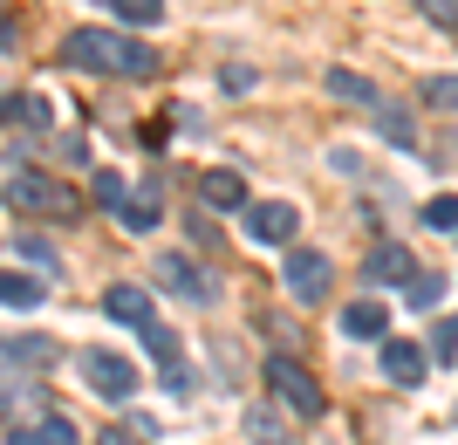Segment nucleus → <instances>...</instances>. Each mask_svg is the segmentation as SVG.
Listing matches in <instances>:
<instances>
[{
  "mask_svg": "<svg viewBox=\"0 0 458 445\" xmlns=\"http://www.w3.org/2000/svg\"><path fill=\"white\" fill-rule=\"evenodd\" d=\"M62 62L82 69V76H157L165 69V56H157L151 41L110 35V28H76V35L62 41Z\"/></svg>",
  "mask_w": 458,
  "mask_h": 445,
  "instance_id": "obj_1",
  "label": "nucleus"
},
{
  "mask_svg": "<svg viewBox=\"0 0 458 445\" xmlns=\"http://www.w3.org/2000/svg\"><path fill=\"white\" fill-rule=\"evenodd\" d=\"M7 206L35 213V219H76L82 213V199L69 185H55L48 172H28V165H7Z\"/></svg>",
  "mask_w": 458,
  "mask_h": 445,
  "instance_id": "obj_2",
  "label": "nucleus"
},
{
  "mask_svg": "<svg viewBox=\"0 0 458 445\" xmlns=\"http://www.w3.org/2000/svg\"><path fill=\"white\" fill-rule=\"evenodd\" d=\"M82 384H89L103 405H131L137 398V364L116 356V349H82Z\"/></svg>",
  "mask_w": 458,
  "mask_h": 445,
  "instance_id": "obj_3",
  "label": "nucleus"
},
{
  "mask_svg": "<svg viewBox=\"0 0 458 445\" xmlns=\"http://www.w3.org/2000/svg\"><path fill=\"white\" fill-rule=\"evenodd\" d=\"M267 390L281 398L287 411H301V418H322V411H328L322 384H315V377H308L294 356H267Z\"/></svg>",
  "mask_w": 458,
  "mask_h": 445,
  "instance_id": "obj_4",
  "label": "nucleus"
},
{
  "mask_svg": "<svg viewBox=\"0 0 458 445\" xmlns=\"http://www.w3.org/2000/svg\"><path fill=\"white\" fill-rule=\"evenodd\" d=\"M281 281H287V295H294L301 309H315V302H328V281H335V268H328V253L294 247V253H287V268H281Z\"/></svg>",
  "mask_w": 458,
  "mask_h": 445,
  "instance_id": "obj_5",
  "label": "nucleus"
},
{
  "mask_svg": "<svg viewBox=\"0 0 458 445\" xmlns=\"http://www.w3.org/2000/svg\"><path fill=\"white\" fill-rule=\"evenodd\" d=\"M294 227H301V213H294L287 199H253L247 206V240L253 247H287Z\"/></svg>",
  "mask_w": 458,
  "mask_h": 445,
  "instance_id": "obj_6",
  "label": "nucleus"
},
{
  "mask_svg": "<svg viewBox=\"0 0 458 445\" xmlns=\"http://www.w3.org/2000/svg\"><path fill=\"white\" fill-rule=\"evenodd\" d=\"M157 281H165V288L172 295H185V302H199V309H206V302H219V288H212L206 281V268H199V261H191V253H157Z\"/></svg>",
  "mask_w": 458,
  "mask_h": 445,
  "instance_id": "obj_7",
  "label": "nucleus"
},
{
  "mask_svg": "<svg viewBox=\"0 0 458 445\" xmlns=\"http://www.w3.org/2000/svg\"><path fill=\"white\" fill-rule=\"evenodd\" d=\"M424 370H431V349H418L411 336H390V343H383V377H390V384L418 390V384H424Z\"/></svg>",
  "mask_w": 458,
  "mask_h": 445,
  "instance_id": "obj_8",
  "label": "nucleus"
},
{
  "mask_svg": "<svg viewBox=\"0 0 458 445\" xmlns=\"http://www.w3.org/2000/svg\"><path fill=\"white\" fill-rule=\"evenodd\" d=\"M418 261H411V247H390V240H383V247H369V261H363V281H397V288H411V281H418Z\"/></svg>",
  "mask_w": 458,
  "mask_h": 445,
  "instance_id": "obj_9",
  "label": "nucleus"
},
{
  "mask_svg": "<svg viewBox=\"0 0 458 445\" xmlns=\"http://www.w3.org/2000/svg\"><path fill=\"white\" fill-rule=\"evenodd\" d=\"M383 329H390V309H383L377 295H356L343 309V336H356V343H390Z\"/></svg>",
  "mask_w": 458,
  "mask_h": 445,
  "instance_id": "obj_10",
  "label": "nucleus"
},
{
  "mask_svg": "<svg viewBox=\"0 0 458 445\" xmlns=\"http://www.w3.org/2000/svg\"><path fill=\"white\" fill-rule=\"evenodd\" d=\"M240 439L247 445H294V432H287V418L274 405H247L240 411Z\"/></svg>",
  "mask_w": 458,
  "mask_h": 445,
  "instance_id": "obj_11",
  "label": "nucleus"
},
{
  "mask_svg": "<svg viewBox=\"0 0 458 445\" xmlns=\"http://www.w3.org/2000/svg\"><path fill=\"white\" fill-rule=\"evenodd\" d=\"M103 309H110L116 322H131V329H151V288H131V281H116V288L103 295Z\"/></svg>",
  "mask_w": 458,
  "mask_h": 445,
  "instance_id": "obj_12",
  "label": "nucleus"
},
{
  "mask_svg": "<svg viewBox=\"0 0 458 445\" xmlns=\"http://www.w3.org/2000/svg\"><path fill=\"white\" fill-rule=\"evenodd\" d=\"M199 199H206L212 213H233V206H253V199H247V178H240V172H206V178H199Z\"/></svg>",
  "mask_w": 458,
  "mask_h": 445,
  "instance_id": "obj_13",
  "label": "nucleus"
},
{
  "mask_svg": "<svg viewBox=\"0 0 458 445\" xmlns=\"http://www.w3.org/2000/svg\"><path fill=\"white\" fill-rule=\"evenodd\" d=\"M322 82H328V97H343V103H363L369 116L383 110V97H377V82H369V76H356V69H328Z\"/></svg>",
  "mask_w": 458,
  "mask_h": 445,
  "instance_id": "obj_14",
  "label": "nucleus"
},
{
  "mask_svg": "<svg viewBox=\"0 0 458 445\" xmlns=\"http://www.w3.org/2000/svg\"><path fill=\"white\" fill-rule=\"evenodd\" d=\"M7 445H82V439H76L69 418H35V425H14V432H7Z\"/></svg>",
  "mask_w": 458,
  "mask_h": 445,
  "instance_id": "obj_15",
  "label": "nucleus"
},
{
  "mask_svg": "<svg viewBox=\"0 0 458 445\" xmlns=\"http://www.w3.org/2000/svg\"><path fill=\"white\" fill-rule=\"evenodd\" d=\"M0 302H7L14 315H35L41 302H48V281H28V274H7V281H0Z\"/></svg>",
  "mask_w": 458,
  "mask_h": 445,
  "instance_id": "obj_16",
  "label": "nucleus"
},
{
  "mask_svg": "<svg viewBox=\"0 0 458 445\" xmlns=\"http://www.w3.org/2000/svg\"><path fill=\"white\" fill-rule=\"evenodd\" d=\"M377 137H383V144H397V151H411V144H418V124H411V110L383 103V110H377Z\"/></svg>",
  "mask_w": 458,
  "mask_h": 445,
  "instance_id": "obj_17",
  "label": "nucleus"
},
{
  "mask_svg": "<svg viewBox=\"0 0 458 445\" xmlns=\"http://www.w3.org/2000/svg\"><path fill=\"white\" fill-rule=\"evenodd\" d=\"M116 219H123L131 233H151V227H157V178L144 185V193H131V206H123Z\"/></svg>",
  "mask_w": 458,
  "mask_h": 445,
  "instance_id": "obj_18",
  "label": "nucleus"
},
{
  "mask_svg": "<svg viewBox=\"0 0 458 445\" xmlns=\"http://www.w3.org/2000/svg\"><path fill=\"white\" fill-rule=\"evenodd\" d=\"M7 364H14V370L35 364L41 370V364H55V343H48V336H7Z\"/></svg>",
  "mask_w": 458,
  "mask_h": 445,
  "instance_id": "obj_19",
  "label": "nucleus"
},
{
  "mask_svg": "<svg viewBox=\"0 0 458 445\" xmlns=\"http://www.w3.org/2000/svg\"><path fill=\"white\" fill-rule=\"evenodd\" d=\"M424 227H438V233H458V193H438V199H424Z\"/></svg>",
  "mask_w": 458,
  "mask_h": 445,
  "instance_id": "obj_20",
  "label": "nucleus"
},
{
  "mask_svg": "<svg viewBox=\"0 0 458 445\" xmlns=\"http://www.w3.org/2000/svg\"><path fill=\"white\" fill-rule=\"evenodd\" d=\"M144 349H151V356H157L165 370H178V364H185V356H178V336L165 329V322H151V329H144Z\"/></svg>",
  "mask_w": 458,
  "mask_h": 445,
  "instance_id": "obj_21",
  "label": "nucleus"
},
{
  "mask_svg": "<svg viewBox=\"0 0 458 445\" xmlns=\"http://www.w3.org/2000/svg\"><path fill=\"white\" fill-rule=\"evenodd\" d=\"M403 302H411V309H438V302H445V281H438V274H418V281L403 288Z\"/></svg>",
  "mask_w": 458,
  "mask_h": 445,
  "instance_id": "obj_22",
  "label": "nucleus"
},
{
  "mask_svg": "<svg viewBox=\"0 0 458 445\" xmlns=\"http://www.w3.org/2000/svg\"><path fill=\"white\" fill-rule=\"evenodd\" d=\"M110 7L123 21H137V28H157V21H165V0H110Z\"/></svg>",
  "mask_w": 458,
  "mask_h": 445,
  "instance_id": "obj_23",
  "label": "nucleus"
},
{
  "mask_svg": "<svg viewBox=\"0 0 458 445\" xmlns=\"http://www.w3.org/2000/svg\"><path fill=\"white\" fill-rule=\"evenodd\" d=\"M41 110H48V103H41V97H21V90H14V97H7V124H14V131H21V124H48V116H41Z\"/></svg>",
  "mask_w": 458,
  "mask_h": 445,
  "instance_id": "obj_24",
  "label": "nucleus"
},
{
  "mask_svg": "<svg viewBox=\"0 0 458 445\" xmlns=\"http://www.w3.org/2000/svg\"><path fill=\"white\" fill-rule=\"evenodd\" d=\"M431 364H458V315L431 329Z\"/></svg>",
  "mask_w": 458,
  "mask_h": 445,
  "instance_id": "obj_25",
  "label": "nucleus"
},
{
  "mask_svg": "<svg viewBox=\"0 0 458 445\" xmlns=\"http://www.w3.org/2000/svg\"><path fill=\"white\" fill-rule=\"evenodd\" d=\"M424 103L431 110H458V76H431L424 82Z\"/></svg>",
  "mask_w": 458,
  "mask_h": 445,
  "instance_id": "obj_26",
  "label": "nucleus"
},
{
  "mask_svg": "<svg viewBox=\"0 0 458 445\" xmlns=\"http://www.w3.org/2000/svg\"><path fill=\"white\" fill-rule=\"evenodd\" d=\"M96 199H103V206H116V213L131 206V193H123V178H116V172H96Z\"/></svg>",
  "mask_w": 458,
  "mask_h": 445,
  "instance_id": "obj_27",
  "label": "nucleus"
},
{
  "mask_svg": "<svg viewBox=\"0 0 458 445\" xmlns=\"http://www.w3.org/2000/svg\"><path fill=\"white\" fill-rule=\"evenodd\" d=\"M424 21H438V28H458V0H418Z\"/></svg>",
  "mask_w": 458,
  "mask_h": 445,
  "instance_id": "obj_28",
  "label": "nucleus"
},
{
  "mask_svg": "<svg viewBox=\"0 0 458 445\" xmlns=\"http://www.w3.org/2000/svg\"><path fill=\"white\" fill-rule=\"evenodd\" d=\"M165 390H172V398H191V390H199V377L178 364V370H165Z\"/></svg>",
  "mask_w": 458,
  "mask_h": 445,
  "instance_id": "obj_29",
  "label": "nucleus"
},
{
  "mask_svg": "<svg viewBox=\"0 0 458 445\" xmlns=\"http://www.w3.org/2000/svg\"><path fill=\"white\" fill-rule=\"evenodd\" d=\"M14 247H21V261H35V268H55V253L41 247V240H14Z\"/></svg>",
  "mask_w": 458,
  "mask_h": 445,
  "instance_id": "obj_30",
  "label": "nucleus"
},
{
  "mask_svg": "<svg viewBox=\"0 0 458 445\" xmlns=\"http://www.w3.org/2000/svg\"><path fill=\"white\" fill-rule=\"evenodd\" d=\"M103 445H137V432H103Z\"/></svg>",
  "mask_w": 458,
  "mask_h": 445,
  "instance_id": "obj_31",
  "label": "nucleus"
}]
</instances>
